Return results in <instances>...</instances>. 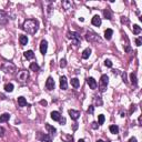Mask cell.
<instances>
[{
  "label": "cell",
  "instance_id": "35",
  "mask_svg": "<svg viewBox=\"0 0 142 142\" xmlns=\"http://www.w3.org/2000/svg\"><path fill=\"white\" fill-rule=\"evenodd\" d=\"M121 21H122V23H128L129 20L126 19V17H122L121 18Z\"/></svg>",
  "mask_w": 142,
  "mask_h": 142
},
{
  "label": "cell",
  "instance_id": "41",
  "mask_svg": "<svg viewBox=\"0 0 142 142\" xmlns=\"http://www.w3.org/2000/svg\"><path fill=\"white\" fill-rule=\"evenodd\" d=\"M68 138H69V140L67 142H72V137H70V135H68Z\"/></svg>",
  "mask_w": 142,
  "mask_h": 142
},
{
  "label": "cell",
  "instance_id": "37",
  "mask_svg": "<svg viewBox=\"0 0 142 142\" xmlns=\"http://www.w3.org/2000/svg\"><path fill=\"white\" fill-rule=\"evenodd\" d=\"M40 104H41V106H46L48 103H47L46 100H41V101H40Z\"/></svg>",
  "mask_w": 142,
  "mask_h": 142
},
{
  "label": "cell",
  "instance_id": "26",
  "mask_svg": "<svg viewBox=\"0 0 142 142\" xmlns=\"http://www.w3.org/2000/svg\"><path fill=\"white\" fill-rule=\"evenodd\" d=\"M4 90H6L7 92H11V91L13 90V84L12 83H7L6 86H4Z\"/></svg>",
  "mask_w": 142,
  "mask_h": 142
},
{
  "label": "cell",
  "instance_id": "6",
  "mask_svg": "<svg viewBox=\"0 0 142 142\" xmlns=\"http://www.w3.org/2000/svg\"><path fill=\"white\" fill-rule=\"evenodd\" d=\"M86 38H87V40H88V41H90V42L100 41L99 36L95 35V33H93V32H88V33H87V36H86Z\"/></svg>",
  "mask_w": 142,
  "mask_h": 142
},
{
  "label": "cell",
  "instance_id": "27",
  "mask_svg": "<svg viewBox=\"0 0 142 142\" xmlns=\"http://www.w3.org/2000/svg\"><path fill=\"white\" fill-rule=\"evenodd\" d=\"M71 84H72L74 88H78L79 87V80L77 79V78H73V79H71Z\"/></svg>",
  "mask_w": 142,
  "mask_h": 142
},
{
  "label": "cell",
  "instance_id": "20",
  "mask_svg": "<svg viewBox=\"0 0 142 142\" xmlns=\"http://www.w3.org/2000/svg\"><path fill=\"white\" fill-rule=\"evenodd\" d=\"M18 104L19 106H27V100L23 97H19L18 98Z\"/></svg>",
  "mask_w": 142,
  "mask_h": 142
},
{
  "label": "cell",
  "instance_id": "31",
  "mask_svg": "<svg viewBox=\"0 0 142 142\" xmlns=\"http://www.w3.org/2000/svg\"><path fill=\"white\" fill-rule=\"evenodd\" d=\"M93 111H94V106H89V108H88V113L92 114Z\"/></svg>",
  "mask_w": 142,
  "mask_h": 142
},
{
  "label": "cell",
  "instance_id": "42",
  "mask_svg": "<svg viewBox=\"0 0 142 142\" xmlns=\"http://www.w3.org/2000/svg\"><path fill=\"white\" fill-rule=\"evenodd\" d=\"M78 142H84V140L83 139H79V141H78Z\"/></svg>",
  "mask_w": 142,
  "mask_h": 142
},
{
  "label": "cell",
  "instance_id": "3",
  "mask_svg": "<svg viewBox=\"0 0 142 142\" xmlns=\"http://www.w3.org/2000/svg\"><path fill=\"white\" fill-rule=\"evenodd\" d=\"M108 83H109V77H108V75H106V74L101 75L100 83H99V86H100V91H101V92H104V91H106Z\"/></svg>",
  "mask_w": 142,
  "mask_h": 142
},
{
  "label": "cell",
  "instance_id": "22",
  "mask_svg": "<svg viewBox=\"0 0 142 142\" xmlns=\"http://www.w3.org/2000/svg\"><path fill=\"white\" fill-rule=\"evenodd\" d=\"M130 80H131V83L133 84V86H137V75H135V73L134 72H132L130 74Z\"/></svg>",
  "mask_w": 142,
  "mask_h": 142
},
{
  "label": "cell",
  "instance_id": "12",
  "mask_svg": "<svg viewBox=\"0 0 142 142\" xmlns=\"http://www.w3.org/2000/svg\"><path fill=\"white\" fill-rule=\"evenodd\" d=\"M87 82H88V84H89V87H90L91 89H95L98 87V83H97V81H95L93 78H88V80H87Z\"/></svg>",
  "mask_w": 142,
  "mask_h": 142
},
{
  "label": "cell",
  "instance_id": "5",
  "mask_svg": "<svg viewBox=\"0 0 142 142\" xmlns=\"http://www.w3.org/2000/svg\"><path fill=\"white\" fill-rule=\"evenodd\" d=\"M68 38H70L71 40H73L74 44H78V43L80 42V40H81V38H80V35H79L78 32H74V31L68 32Z\"/></svg>",
  "mask_w": 142,
  "mask_h": 142
},
{
  "label": "cell",
  "instance_id": "18",
  "mask_svg": "<svg viewBox=\"0 0 142 142\" xmlns=\"http://www.w3.org/2000/svg\"><path fill=\"white\" fill-rule=\"evenodd\" d=\"M9 119H10V114H9V113H3L2 115H0V123L7 122Z\"/></svg>",
  "mask_w": 142,
  "mask_h": 142
},
{
  "label": "cell",
  "instance_id": "23",
  "mask_svg": "<svg viewBox=\"0 0 142 142\" xmlns=\"http://www.w3.org/2000/svg\"><path fill=\"white\" fill-rule=\"evenodd\" d=\"M46 129L49 131V133H51V134H54V133L57 132V130H55V128H53V126H51L50 124H48V123L46 124Z\"/></svg>",
  "mask_w": 142,
  "mask_h": 142
},
{
  "label": "cell",
  "instance_id": "32",
  "mask_svg": "<svg viewBox=\"0 0 142 142\" xmlns=\"http://www.w3.org/2000/svg\"><path fill=\"white\" fill-rule=\"evenodd\" d=\"M104 64H106V67H109V68H111V67H112V62H111L110 60H106V61H104Z\"/></svg>",
  "mask_w": 142,
  "mask_h": 142
},
{
  "label": "cell",
  "instance_id": "44",
  "mask_svg": "<svg viewBox=\"0 0 142 142\" xmlns=\"http://www.w3.org/2000/svg\"><path fill=\"white\" fill-rule=\"evenodd\" d=\"M109 142H110V141H109Z\"/></svg>",
  "mask_w": 142,
  "mask_h": 142
},
{
  "label": "cell",
  "instance_id": "19",
  "mask_svg": "<svg viewBox=\"0 0 142 142\" xmlns=\"http://www.w3.org/2000/svg\"><path fill=\"white\" fill-rule=\"evenodd\" d=\"M19 41H20L21 46H26V44L28 43V37H27V36H20Z\"/></svg>",
  "mask_w": 142,
  "mask_h": 142
},
{
  "label": "cell",
  "instance_id": "2",
  "mask_svg": "<svg viewBox=\"0 0 142 142\" xmlns=\"http://www.w3.org/2000/svg\"><path fill=\"white\" fill-rule=\"evenodd\" d=\"M1 69L4 71L6 73H13L16 71V67L13 63H11V62H4L3 64H2Z\"/></svg>",
  "mask_w": 142,
  "mask_h": 142
},
{
  "label": "cell",
  "instance_id": "25",
  "mask_svg": "<svg viewBox=\"0 0 142 142\" xmlns=\"http://www.w3.org/2000/svg\"><path fill=\"white\" fill-rule=\"evenodd\" d=\"M110 131L111 133H113V134H117V133H119V128H118V125H110Z\"/></svg>",
  "mask_w": 142,
  "mask_h": 142
},
{
  "label": "cell",
  "instance_id": "36",
  "mask_svg": "<svg viewBox=\"0 0 142 142\" xmlns=\"http://www.w3.org/2000/svg\"><path fill=\"white\" fill-rule=\"evenodd\" d=\"M3 134H4V129L0 128V137H3Z\"/></svg>",
  "mask_w": 142,
  "mask_h": 142
},
{
  "label": "cell",
  "instance_id": "13",
  "mask_svg": "<svg viewBox=\"0 0 142 142\" xmlns=\"http://www.w3.org/2000/svg\"><path fill=\"white\" fill-rule=\"evenodd\" d=\"M92 24L95 27H100L101 26V18L99 17V16H94V17L92 18Z\"/></svg>",
  "mask_w": 142,
  "mask_h": 142
},
{
  "label": "cell",
  "instance_id": "40",
  "mask_svg": "<svg viewBox=\"0 0 142 142\" xmlns=\"http://www.w3.org/2000/svg\"><path fill=\"white\" fill-rule=\"evenodd\" d=\"M122 77H123V81L126 82V75H125V73H123V74H122Z\"/></svg>",
  "mask_w": 142,
  "mask_h": 142
},
{
  "label": "cell",
  "instance_id": "28",
  "mask_svg": "<svg viewBox=\"0 0 142 142\" xmlns=\"http://www.w3.org/2000/svg\"><path fill=\"white\" fill-rule=\"evenodd\" d=\"M103 15H104V18L108 20H111V12L109 11V9H106V10L103 11Z\"/></svg>",
  "mask_w": 142,
  "mask_h": 142
},
{
  "label": "cell",
  "instance_id": "39",
  "mask_svg": "<svg viewBox=\"0 0 142 142\" xmlns=\"http://www.w3.org/2000/svg\"><path fill=\"white\" fill-rule=\"evenodd\" d=\"M95 102H97V104L99 103L100 106H101V104H102V101H101V100H100V99H97V100H95Z\"/></svg>",
  "mask_w": 142,
  "mask_h": 142
},
{
  "label": "cell",
  "instance_id": "11",
  "mask_svg": "<svg viewBox=\"0 0 142 142\" xmlns=\"http://www.w3.org/2000/svg\"><path fill=\"white\" fill-rule=\"evenodd\" d=\"M69 115L71 117V119L78 120L80 117V112L79 111H75V110H69Z\"/></svg>",
  "mask_w": 142,
  "mask_h": 142
},
{
  "label": "cell",
  "instance_id": "15",
  "mask_svg": "<svg viewBox=\"0 0 142 142\" xmlns=\"http://www.w3.org/2000/svg\"><path fill=\"white\" fill-rule=\"evenodd\" d=\"M23 54H24V58H26V59H28V60H31V59H33V58H35V53H33L32 50L26 51Z\"/></svg>",
  "mask_w": 142,
  "mask_h": 142
},
{
  "label": "cell",
  "instance_id": "34",
  "mask_svg": "<svg viewBox=\"0 0 142 142\" xmlns=\"http://www.w3.org/2000/svg\"><path fill=\"white\" fill-rule=\"evenodd\" d=\"M91 126H92V129H98L99 124H98L97 122H92V123H91Z\"/></svg>",
  "mask_w": 142,
  "mask_h": 142
},
{
  "label": "cell",
  "instance_id": "29",
  "mask_svg": "<svg viewBox=\"0 0 142 142\" xmlns=\"http://www.w3.org/2000/svg\"><path fill=\"white\" fill-rule=\"evenodd\" d=\"M103 122H104V115L100 114L99 115V123H98V124H103Z\"/></svg>",
  "mask_w": 142,
  "mask_h": 142
},
{
  "label": "cell",
  "instance_id": "24",
  "mask_svg": "<svg viewBox=\"0 0 142 142\" xmlns=\"http://www.w3.org/2000/svg\"><path fill=\"white\" fill-rule=\"evenodd\" d=\"M132 30H133V33H134V35H139V33L141 32V27H139L138 24H133Z\"/></svg>",
  "mask_w": 142,
  "mask_h": 142
},
{
  "label": "cell",
  "instance_id": "21",
  "mask_svg": "<svg viewBox=\"0 0 142 142\" xmlns=\"http://www.w3.org/2000/svg\"><path fill=\"white\" fill-rule=\"evenodd\" d=\"M30 69L32 71H35V72H38V71L40 70V67H39V64H38L37 62H32V63L30 64Z\"/></svg>",
  "mask_w": 142,
  "mask_h": 142
},
{
  "label": "cell",
  "instance_id": "4",
  "mask_svg": "<svg viewBox=\"0 0 142 142\" xmlns=\"http://www.w3.org/2000/svg\"><path fill=\"white\" fill-rule=\"evenodd\" d=\"M28 77H29V73H28V71H26V70L19 71V72H18V74H17V79L19 80L20 82H22V83H24V82L27 81Z\"/></svg>",
  "mask_w": 142,
  "mask_h": 142
},
{
  "label": "cell",
  "instance_id": "1",
  "mask_svg": "<svg viewBox=\"0 0 142 142\" xmlns=\"http://www.w3.org/2000/svg\"><path fill=\"white\" fill-rule=\"evenodd\" d=\"M22 29L29 35H35L39 29V22H38V20L35 19H28L23 22Z\"/></svg>",
  "mask_w": 142,
  "mask_h": 142
},
{
  "label": "cell",
  "instance_id": "10",
  "mask_svg": "<svg viewBox=\"0 0 142 142\" xmlns=\"http://www.w3.org/2000/svg\"><path fill=\"white\" fill-rule=\"evenodd\" d=\"M47 49H48V42L46 40H42L41 43H40V51H41L42 54H44L47 52Z\"/></svg>",
  "mask_w": 142,
  "mask_h": 142
},
{
  "label": "cell",
  "instance_id": "14",
  "mask_svg": "<svg viewBox=\"0 0 142 142\" xmlns=\"http://www.w3.org/2000/svg\"><path fill=\"white\" fill-rule=\"evenodd\" d=\"M50 115H51V119L54 120V121H59V120L61 119V114H60V112H58V111H52Z\"/></svg>",
  "mask_w": 142,
  "mask_h": 142
},
{
  "label": "cell",
  "instance_id": "33",
  "mask_svg": "<svg viewBox=\"0 0 142 142\" xmlns=\"http://www.w3.org/2000/svg\"><path fill=\"white\" fill-rule=\"evenodd\" d=\"M135 44H137L138 47L141 46V38H138V39H135Z\"/></svg>",
  "mask_w": 142,
  "mask_h": 142
},
{
  "label": "cell",
  "instance_id": "9",
  "mask_svg": "<svg viewBox=\"0 0 142 142\" xmlns=\"http://www.w3.org/2000/svg\"><path fill=\"white\" fill-rule=\"evenodd\" d=\"M68 88V83H67V78L64 77H61L60 78V89L61 90H67Z\"/></svg>",
  "mask_w": 142,
  "mask_h": 142
},
{
  "label": "cell",
  "instance_id": "17",
  "mask_svg": "<svg viewBox=\"0 0 142 142\" xmlns=\"http://www.w3.org/2000/svg\"><path fill=\"white\" fill-rule=\"evenodd\" d=\"M90 54H91V49L87 48V49H84L83 52H82V58H83V59H88V58L90 57Z\"/></svg>",
  "mask_w": 142,
  "mask_h": 142
},
{
  "label": "cell",
  "instance_id": "43",
  "mask_svg": "<svg viewBox=\"0 0 142 142\" xmlns=\"http://www.w3.org/2000/svg\"><path fill=\"white\" fill-rule=\"evenodd\" d=\"M97 142H104V141H103V140H101V139H99Z\"/></svg>",
  "mask_w": 142,
  "mask_h": 142
},
{
  "label": "cell",
  "instance_id": "7",
  "mask_svg": "<svg viewBox=\"0 0 142 142\" xmlns=\"http://www.w3.org/2000/svg\"><path fill=\"white\" fill-rule=\"evenodd\" d=\"M54 80L52 79L51 77H49L48 79H47V82H46V87L48 90H53L54 89Z\"/></svg>",
  "mask_w": 142,
  "mask_h": 142
},
{
  "label": "cell",
  "instance_id": "8",
  "mask_svg": "<svg viewBox=\"0 0 142 142\" xmlns=\"http://www.w3.org/2000/svg\"><path fill=\"white\" fill-rule=\"evenodd\" d=\"M8 21V16L6 15L4 11H0V26H3Z\"/></svg>",
  "mask_w": 142,
  "mask_h": 142
},
{
  "label": "cell",
  "instance_id": "30",
  "mask_svg": "<svg viewBox=\"0 0 142 142\" xmlns=\"http://www.w3.org/2000/svg\"><path fill=\"white\" fill-rule=\"evenodd\" d=\"M67 66V61L64 59H61L60 60V67H61V68H64V67Z\"/></svg>",
  "mask_w": 142,
  "mask_h": 142
},
{
  "label": "cell",
  "instance_id": "38",
  "mask_svg": "<svg viewBox=\"0 0 142 142\" xmlns=\"http://www.w3.org/2000/svg\"><path fill=\"white\" fill-rule=\"evenodd\" d=\"M129 142H137V139H135L134 137H132V138H130V140H129Z\"/></svg>",
  "mask_w": 142,
  "mask_h": 142
},
{
  "label": "cell",
  "instance_id": "16",
  "mask_svg": "<svg viewBox=\"0 0 142 142\" xmlns=\"http://www.w3.org/2000/svg\"><path fill=\"white\" fill-rule=\"evenodd\" d=\"M112 35H113L112 29H106V30L104 31V38H106V40H110L111 37H112Z\"/></svg>",
  "mask_w": 142,
  "mask_h": 142
}]
</instances>
